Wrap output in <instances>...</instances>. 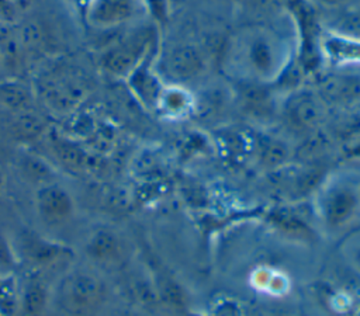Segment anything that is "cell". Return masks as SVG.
I'll list each match as a JSON object with an SVG mask.
<instances>
[{"label": "cell", "mask_w": 360, "mask_h": 316, "mask_svg": "<svg viewBox=\"0 0 360 316\" xmlns=\"http://www.w3.org/2000/svg\"><path fill=\"white\" fill-rule=\"evenodd\" d=\"M10 14V6L7 3V0H0V15L6 17Z\"/></svg>", "instance_id": "obj_17"}, {"label": "cell", "mask_w": 360, "mask_h": 316, "mask_svg": "<svg viewBox=\"0 0 360 316\" xmlns=\"http://www.w3.org/2000/svg\"><path fill=\"white\" fill-rule=\"evenodd\" d=\"M146 39L142 34H134L111 45L101 55V66L112 76H128L139 63Z\"/></svg>", "instance_id": "obj_4"}, {"label": "cell", "mask_w": 360, "mask_h": 316, "mask_svg": "<svg viewBox=\"0 0 360 316\" xmlns=\"http://www.w3.org/2000/svg\"><path fill=\"white\" fill-rule=\"evenodd\" d=\"M3 190H4V173L0 169V197L3 194Z\"/></svg>", "instance_id": "obj_18"}, {"label": "cell", "mask_w": 360, "mask_h": 316, "mask_svg": "<svg viewBox=\"0 0 360 316\" xmlns=\"http://www.w3.org/2000/svg\"><path fill=\"white\" fill-rule=\"evenodd\" d=\"M136 10V0H91L86 18L93 27L111 28L128 21Z\"/></svg>", "instance_id": "obj_6"}, {"label": "cell", "mask_w": 360, "mask_h": 316, "mask_svg": "<svg viewBox=\"0 0 360 316\" xmlns=\"http://www.w3.org/2000/svg\"><path fill=\"white\" fill-rule=\"evenodd\" d=\"M52 146L59 160L66 166H70V167L86 166V160H87L86 153L72 142L62 138H55L52 140Z\"/></svg>", "instance_id": "obj_13"}, {"label": "cell", "mask_w": 360, "mask_h": 316, "mask_svg": "<svg viewBox=\"0 0 360 316\" xmlns=\"http://www.w3.org/2000/svg\"><path fill=\"white\" fill-rule=\"evenodd\" d=\"M107 292L104 282L87 268H73L59 281L56 305L66 316H94Z\"/></svg>", "instance_id": "obj_1"}, {"label": "cell", "mask_w": 360, "mask_h": 316, "mask_svg": "<svg viewBox=\"0 0 360 316\" xmlns=\"http://www.w3.org/2000/svg\"><path fill=\"white\" fill-rule=\"evenodd\" d=\"M35 206L39 219L48 226H60L75 215V201L60 184L51 181L38 187Z\"/></svg>", "instance_id": "obj_3"}, {"label": "cell", "mask_w": 360, "mask_h": 316, "mask_svg": "<svg viewBox=\"0 0 360 316\" xmlns=\"http://www.w3.org/2000/svg\"><path fill=\"white\" fill-rule=\"evenodd\" d=\"M84 253L93 263H108L117 253V243L114 236L107 230H94L86 244Z\"/></svg>", "instance_id": "obj_8"}, {"label": "cell", "mask_w": 360, "mask_h": 316, "mask_svg": "<svg viewBox=\"0 0 360 316\" xmlns=\"http://www.w3.org/2000/svg\"><path fill=\"white\" fill-rule=\"evenodd\" d=\"M49 301V288L41 277L31 275L24 281L18 299L24 316H45Z\"/></svg>", "instance_id": "obj_7"}, {"label": "cell", "mask_w": 360, "mask_h": 316, "mask_svg": "<svg viewBox=\"0 0 360 316\" xmlns=\"http://www.w3.org/2000/svg\"><path fill=\"white\" fill-rule=\"evenodd\" d=\"M75 3H76V6H77V8H80V10L83 11V14L86 15V11H87V8H89L91 0H75Z\"/></svg>", "instance_id": "obj_16"}, {"label": "cell", "mask_w": 360, "mask_h": 316, "mask_svg": "<svg viewBox=\"0 0 360 316\" xmlns=\"http://www.w3.org/2000/svg\"><path fill=\"white\" fill-rule=\"evenodd\" d=\"M31 94L25 86L18 83H1L0 84V105L4 108L21 112L30 110Z\"/></svg>", "instance_id": "obj_10"}, {"label": "cell", "mask_w": 360, "mask_h": 316, "mask_svg": "<svg viewBox=\"0 0 360 316\" xmlns=\"http://www.w3.org/2000/svg\"><path fill=\"white\" fill-rule=\"evenodd\" d=\"M45 129V122L44 119L30 112L28 110L18 112L15 122L13 125V131L14 135L20 139V140H31L38 138Z\"/></svg>", "instance_id": "obj_11"}, {"label": "cell", "mask_w": 360, "mask_h": 316, "mask_svg": "<svg viewBox=\"0 0 360 316\" xmlns=\"http://www.w3.org/2000/svg\"><path fill=\"white\" fill-rule=\"evenodd\" d=\"M41 84L44 96L49 104L58 110H69L76 105L84 94V86L82 79H76L72 72L59 70L49 74Z\"/></svg>", "instance_id": "obj_5"}, {"label": "cell", "mask_w": 360, "mask_h": 316, "mask_svg": "<svg viewBox=\"0 0 360 316\" xmlns=\"http://www.w3.org/2000/svg\"><path fill=\"white\" fill-rule=\"evenodd\" d=\"M20 169L27 180L32 183H39L41 185L51 183L53 177L52 167L38 156H32V154L22 156L20 159Z\"/></svg>", "instance_id": "obj_12"}, {"label": "cell", "mask_w": 360, "mask_h": 316, "mask_svg": "<svg viewBox=\"0 0 360 316\" xmlns=\"http://www.w3.org/2000/svg\"><path fill=\"white\" fill-rule=\"evenodd\" d=\"M169 67L177 77H191L198 73L201 67V59L194 49L180 48L172 53L169 59Z\"/></svg>", "instance_id": "obj_9"}, {"label": "cell", "mask_w": 360, "mask_h": 316, "mask_svg": "<svg viewBox=\"0 0 360 316\" xmlns=\"http://www.w3.org/2000/svg\"><path fill=\"white\" fill-rule=\"evenodd\" d=\"M17 263L18 258L14 251L13 243H10L3 233H0V277H8L14 271Z\"/></svg>", "instance_id": "obj_14"}, {"label": "cell", "mask_w": 360, "mask_h": 316, "mask_svg": "<svg viewBox=\"0 0 360 316\" xmlns=\"http://www.w3.org/2000/svg\"><path fill=\"white\" fill-rule=\"evenodd\" d=\"M11 243L18 261L21 260L32 270L49 268L72 256V249L69 246L48 239L30 228H22Z\"/></svg>", "instance_id": "obj_2"}, {"label": "cell", "mask_w": 360, "mask_h": 316, "mask_svg": "<svg viewBox=\"0 0 360 316\" xmlns=\"http://www.w3.org/2000/svg\"><path fill=\"white\" fill-rule=\"evenodd\" d=\"M252 62L256 69L264 72L273 66V51L266 41L259 39L252 45Z\"/></svg>", "instance_id": "obj_15"}]
</instances>
